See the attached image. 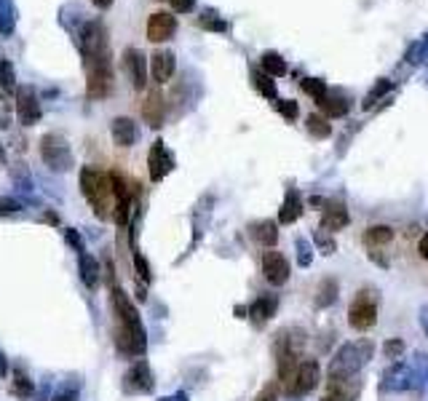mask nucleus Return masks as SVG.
Instances as JSON below:
<instances>
[{"label":"nucleus","instance_id":"45","mask_svg":"<svg viewBox=\"0 0 428 401\" xmlns=\"http://www.w3.org/2000/svg\"><path fill=\"white\" fill-rule=\"evenodd\" d=\"M54 401H78V393L75 391H62V393H56Z\"/></svg>","mask_w":428,"mask_h":401},{"label":"nucleus","instance_id":"2","mask_svg":"<svg viewBox=\"0 0 428 401\" xmlns=\"http://www.w3.org/2000/svg\"><path fill=\"white\" fill-rule=\"evenodd\" d=\"M81 193L86 195V201L91 204L94 214L100 220H107L110 209L116 206V198H113V188H110V174H102L91 166L81 169Z\"/></svg>","mask_w":428,"mask_h":401},{"label":"nucleus","instance_id":"5","mask_svg":"<svg viewBox=\"0 0 428 401\" xmlns=\"http://www.w3.org/2000/svg\"><path fill=\"white\" fill-rule=\"evenodd\" d=\"M40 158L56 174L68 172L70 166H72V150H70V145L59 134H46L40 140Z\"/></svg>","mask_w":428,"mask_h":401},{"label":"nucleus","instance_id":"42","mask_svg":"<svg viewBox=\"0 0 428 401\" xmlns=\"http://www.w3.org/2000/svg\"><path fill=\"white\" fill-rule=\"evenodd\" d=\"M22 209V204H19L17 198H0V217H6V214H17Z\"/></svg>","mask_w":428,"mask_h":401},{"label":"nucleus","instance_id":"14","mask_svg":"<svg viewBox=\"0 0 428 401\" xmlns=\"http://www.w3.org/2000/svg\"><path fill=\"white\" fill-rule=\"evenodd\" d=\"M177 33V19L169 11H155L148 19V40L153 43H166L171 35Z\"/></svg>","mask_w":428,"mask_h":401},{"label":"nucleus","instance_id":"13","mask_svg":"<svg viewBox=\"0 0 428 401\" xmlns=\"http://www.w3.org/2000/svg\"><path fill=\"white\" fill-rule=\"evenodd\" d=\"M123 70H126L132 86L137 91L148 86V62H145V54L139 49H126L123 51Z\"/></svg>","mask_w":428,"mask_h":401},{"label":"nucleus","instance_id":"8","mask_svg":"<svg viewBox=\"0 0 428 401\" xmlns=\"http://www.w3.org/2000/svg\"><path fill=\"white\" fill-rule=\"evenodd\" d=\"M322 380V369H319V361L316 359H306V361H300L297 364V372H294V380L290 383V391L292 396H306L310 393L316 385Z\"/></svg>","mask_w":428,"mask_h":401},{"label":"nucleus","instance_id":"4","mask_svg":"<svg viewBox=\"0 0 428 401\" xmlns=\"http://www.w3.org/2000/svg\"><path fill=\"white\" fill-rule=\"evenodd\" d=\"M377 305H380V297L372 289H361L348 308V324L359 332L370 329L377 321Z\"/></svg>","mask_w":428,"mask_h":401},{"label":"nucleus","instance_id":"11","mask_svg":"<svg viewBox=\"0 0 428 401\" xmlns=\"http://www.w3.org/2000/svg\"><path fill=\"white\" fill-rule=\"evenodd\" d=\"M262 276L271 286H284L290 281V262L281 252H265L262 254Z\"/></svg>","mask_w":428,"mask_h":401},{"label":"nucleus","instance_id":"44","mask_svg":"<svg viewBox=\"0 0 428 401\" xmlns=\"http://www.w3.org/2000/svg\"><path fill=\"white\" fill-rule=\"evenodd\" d=\"M65 238H68V244H70V246H75V249H78V252H86V246H84V238H81V236H78V230H72V227H70L68 233H65Z\"/></svg>","mask_w":428,"mask_h":401},{"label":"nucleus","instance_id":"39","mask_svg":"<svg viewBox=\"0 0 428 401\" xmlns=\"http://www.w3.org/2000/svg\"><path fill=\"white\" fill-rule=\"evenodd\" d=\"M313 262V252H310V244L306 238H297V265L300 268H308Z\"/></svg>","mask_w":428,"mask_h":401},{"label":"nucleus","instance_id":"51","mask_svg":"<svg viewBox=\"0 0 428 401\" xmlns=\"http://www.w3.org/2000/svg\"><path fill=\"white\" fill-rule=\"evenodd\" d=\"M161 401H188V396H185V393H174V396H166V399H161Z\"/></svg>","mask_w":428,"mask_h":401},{"label":"nucleus","instance_id":"10","mask_svg":"<svg viewBox=\"0 0 428 401\" xmlns=\"http://www.w3.org/2000/svg\"><path fill=\"white\" fill-rule=\"evenodd\" d=\"M17 115L22 126H35L40 121L43 110H40V102H38V94H35L33 86L17 88Z\"/></svg>","mask_w":428,"mask_h":401},{"label":"nucleus","instance_id":"30","mask_svg":"<svg viewBox=\"0 0 428 401\" xmlns=\"http://www.w3.org/2000/svg\"><path fill=\"white\" fill-rule=\"evenodd\" d=\"M11 393L19 396V399H27V396H33V380L24 375V369L17 366L14 369V385H11Z\"/></svg>","mask_w":428,"mask_h":401},{"label":"nucleus","instance_id":"50","mask_svg":"<svg viewBox=\"0 0 428 401\" xmlns=\"http://www.w3.org/2000/svg\"><path fill=\"white\" fill-rule=\"evenodd\" d=\"M8 375V361H6V356L0 353V377H6Z\"/></svg>","mask_w":428,"mask_h":401},{"label":"nucleus","instance_id":"1","mask_svg":"<svg viewBox=\"0 0 428 401\" xmlns=\"http://www.w3.org/2000/svg\"><path fill=\"white\" fill-rule=\"evenodd\" d=\"M372 343L370 340H356V343H345L332 364H329V380H348V377H356L364 366L370 364L372 359Z\"/></svg>","mask_w":428,"mask_h":401},{"label":"nucleus","instance_id":"36","mask_svg":"<svg viewBox=\"0 0 428 401\" xmlns=\"http://www.w3.org/2000/svg\"><path fill=\"white\" fill-rule=\"evenodd\" d=\"M198 24L204 27V30H212V33H225L228 30V24H225V19H220L214 11H206L204 17L198 19Z\"/></svg>","mask_w":428,"mask_h":401},{"label":"nucleus","instance_id":"48","mask_svg":"<svg viewBox=\"0 0 428 401\" xmlns=\"http://www.w3.org/2000/svg\"><path fill=\"white\" fill-rule=\"evenodd\" d=\"M257 401H276V388H265V391L257 396Z\"/></svg>","mask_w":428,"mask_h":401},{"label":"nucleus","instance_id":"12","mask_svg":"<svg viewBox=\"0 0 428 401\" xmlns=\"http://www.w3.org/2000/svg\"><path fill=\"white\" fill-rule=\"evenodd\" d=\"M148 169H150V179L153 182H161L174 169V156L169 153V147H166L164 140L153 142V147L148 153Z\"/></svg>","mask_w":428,"mask_h":401},{"label":"nucleus","instance_id":"38","mask_svg":"<svg viewBox=\"0 0 428 401\" xmlns=\"http://www.w3.org/2000/svg\"><path fill=\"white\" fill-rule=\"evenodd\" d=\"M402 353H404V340H399V337H394V340H386V345H383V356H386V359L396 361Z\"/></svg>","mask_w":428,"mask_h":401},{"label":"nucleus","instance_id":"29","mask_svg":"<svg viewBox=\"0 0 428 401\" xmlns=\"http://www.w3.org/2000/svg\"><path fill=\"white\" fill-rule=\"evenodd\" d=\"M335 300H338V281L324 279L319 284V292H316V305L319 308H329V305H335Z\"/></svg>","mask_w":428,"mask_h":401},{"label":"nucleus","instance_id":"52","mask_svg":"<svg viewBox=\"0 0 428 401\" xmlns=\"http://www.w3.org/2000/svg\"><path fill=\"white\" fill-rule=\"evenodd\" d=\"M0 129H8V115H0Z\"/></svg>","mask_w":428,"mask_h":401},{"label":"nucleus","instance_id":"6","mask_svg":"<svg viewBox=\"0 0 428 401\" xmlns=\"http://www.w3.org/2000/svg\"><path fill=\"white\" fill-rule=\"evenodd\" d=\"M116 345H118L120 353L126 356H142L145 348H148V334H145V327L142 324H120L116 329Z\"/></svg>","mask_w":428,"mask_h":401},{"label":"nucleus","instance_id":"3","mask_svg":"<svg viewBox=\"0 0 428 401\" xmlns=\"http://www.w3.org/2000/svg\"><path fill=\"white\" fill-rule=\"evenodd\" d=\"M78 46H81V54L86 56L88 67H91V65L110 62V54H107V33H104L102 22H84V27L78 30Z\"/></svg>","mask_w":428,"mask_h":401},{"label":"nucleus","instance_id":"16","mask_svg":"<svg viewBox=\"0 0 428 401\" xmlns=\"http://www.w3.org/2000/svg\"><path fill=\"white\" fill-rule=\"evenodd\" d=\"M142 118L148 126H164V118H166V99H164V94L161 91H150L148 97H145V102H142Z\"/></svg>","mask_w":428,"mask_h":401},{"label":"nucleus","instance_id":"46","mask_svg":"<svg viewBox=\"0 0 428 401\" xmlns=\"http://www.w3.org/2000/svg\"><path fill=\"white\" fill-rule=\"evenodd\" d=\"M418 252H420L423 260H428V230L423 233V238H420V244H418Z\"/></svg>","mask_w":428,"mask_h":401},{"label":"nucleus","instance_id":"49","mask_svg":"<svg viewBox=\"0 0 428 401\" xmlns=\"http://www.w3.org/2000/svg\"><path fill=\"white\" fill-rule=\"evenodd\" d=\"M91 3H94V6L100 8V11H107V8L113 6V0H91Z\"/></svg>","mask_w":428,"mask_h":401},{"label":"nucleus","instance_id":"34","mask_svg":"<svg viewBox=\"0 0 428 401\" xmlns=\"http://www.w3.org/2000/svg\"><path fill=\"white\" fill-rule=\"evenodd\" d=\"M415 372H418V388H426L428 391V353H415Z\"/></svg>","mask_w":428,"mask_h":401},{"label":"nucleus","instance_id":"40","mask_svg":"<svg viewBox=\"0 0 428 401\" xmlns=\"http://www.w3.org/2000/svg\"><path fill=\"white\" fill-rule=\"evenodd\" d=\"M276 107H278V113H281L287 121H294V118H297V113H300V110H297V102H292V99H278Z\"/></svg>","mask_w":428,"mask_h":401},{"label":"nucleus","instance_id":"31","mask_svg":"<svg viewBox=\"0 0 428 401\" xmlns=\"http://www.w3.org/2000/svg\"><path fill=\"white\" fill-rule=\"evenodd\" d=\"M252 81H255V88L265 99H276V83L271 75H265L262 70H252Z\"/></svg>","mask_w":428,"mask_h":401},{"label":"nucleus","instance_id":"22","mask_svg":"<svg viewBox=\"0 0 428 401\" xmlns=\"http://www.w3.org/2000/svg\"><path fill=\"white\" fill-rule=\"evenodd\" d=\"M249 233H252V238H255L257 244L268 246V249L278 241V225H276L274 220H260V222L249 227Z\"/></svg>","mask_w":428,"mask_h":401},{"label":"nucleus","instance_id":"35","mask_svg":"<svg viewBox=\"0 0 428 401\" xmlns=\"http://www.w3.org/2000/svg\"><path fill=\"white\" fill-rule=\"evenodd\" d=\"M313 244L319 246V252L322 254H332L338 246H335V238H329V230H324V227H319L316 233H313Z\"/></svg>","mask_w":428,"mask_h":401},{"label":"nucleus","instance_id":"37","mask_svg":"<svg viewBox=\"0 0 428 401\" xmlns=\"http://www.w3.org/2000/svg\"><path fill=\"white\" fill-rule=\"evenodd\" d=\"M386 91H391V83H388V81H380V83H377V86L372 88V91H370L367 97H364V102H361V107H364V110H370V107L375 105V99H380V97H383Z\"/></svg>","mask_w":428,"mask_h":401},{"label":"nucleus","instance_id":"18","mask_svg":"<svg viewBox=\"0 0 428 401\" xmlns=\"http://www.w3.org/2000/svg\"><path fill=\"white\" fill-rule=\"evenodd\" d=\"M110 134H113L116 145H120V147H132V145L139 140V126L132 121V118L120 115V118H116V121L110 123Z\"/></svg>","mask_w":428,"mask_h":401},{"label":"nucleus","instance_id":"9","mask_svg":"<svg viewBox=\"0 0 428 401\" xmlns=\"http://www.w3.org/2000/svg\"><path fill=\"white\" fill-rule=\"evenodd\" d=\"M383 391H410V388H418V372L412 364H394L386 375H383V383H380Z\"/></svg>","mask_w":428,"mask_h":401},{"label":"nucleus","instance_id":"43","mask_svg":"<svg viewBox=\"0 0 428 401\" xmlns=\"http://www.w3.org/2000/svg\"><path fill=\"white\" fill-rule=\"evenodd\" d=\"M169 6L177 11V14H188V11H193L196 0H169Z\"/></svg>","mask_w":428,"mask_h":401},{"label":"nucleus","instance_id":"26","mask_svg":"<svg viewBox=\"0 0 428 401\" xmlns=\"http://www.w3.org/2000/svg\"><path fill=\"white\" fill-rule=\"evenodd\" d=\"M394 241V227L388 225H372L364 233V244L367 246H386Z\"/></svg>","mask_w":428,"mask_h":401},{"label":"nucleus","instance_id":"19","mask_svg":"<svg viewBox=\"0 0 428 401\" xmlns=\"http://www.w3.org/2000/svg\"><path fill=\"white\" fill-rule=\"evenodd\" d=\"M348 209L342 206L340 201H324V217H322V227L335 233V230H342L348 225Z\"/></svg>","mask_w":428,"mask_h":401},{"label":"nucleus","instance_id":"41","mask_svg":"<svg viewBox=\"0 0 428 401\" xmlns=\"http://www.w3.org/2000/svg\"><path fill=\"white\" fill-rule=\"evenodd\" d=\"M134 265H137L139 279H142V281H145V284H148V281H150V265H148V260H145V257L139 254L137 249H134Z\"/></svg>","mask_w":428,"mask_h":401},{"label":"nucleus","instance_id":"24","mask_svg":"<svg viewBox=\"0 0 428 401\" xmlns=\"http://www.w3.org/2000/svg\"><path fill=\"white\" fill-rule=\"evenodd\" d=\"M17 30V8L14 0H0V35H14Z\"/></svg>","mask_w":428,"mask_h":401},{"label":"nucleus","instance_id":"27","mask_svg":"<svg viewBox=\"0 0 428 401\" xmlns=\"http://www.w3.org/2000/svg\"><path fill=\"white\" fill-rule=\"evenodd\" d=\"M260 65H262V72L265 75H271V78H281V75H287V62L278 56L276 51H265L262 54V59H260Z\"/></svg>","mask_w":428,"mask_h":401},{"label":"nucleus","instance_id":"54","mask_svg":"<svg viewBox=\"0 0 428 401\" xmlns=\"http://www.w3.org/2000/svg\"><path fill=\"white\" fill-rule=\"evenodd\" d=\"M3 158H6V150H3V145H0V161H3Z\"/></svg>","mask_w":428,"mask_h":401},{"label":"nucleus","instance_id":"33","mask_svg":"<svg viewBox=\"0 0 428 401\" xmlns=\"http://www.w3.org/2000/svg\"><path fill=\"white\" fill-rule=\"evenodd\" d=\"M308 131L316 137V140H326L332 134V126L326 123V118L322 115H308Z\"/></svg>","mask_w":428,"mask_h":401},{"label":"nucleus","instance_id":"17","mask_svg":"<svg viewBox=\"0 0 428 401\" xmlns=\"http://www.w3.org/2000/svg\"><path fill=\"white\" fill-rule=\"evenodd\" d=\"M174 67H177V62H174L171 51H155L150 56V75H153V81L158 86L169 83L171 75H174Z\"/></svg>","mask_w":428,"mask_h":401},{"label":"nucleus","instance_id":"47","mask_svg":"<svg viewBox=\"0 0 428 401\" xmlns=\"http://www.w3.org/2000/svg\"><path fill=\"white\" fill-rule=\"evenodd\" d=\"M418 318H420V327H423V332H426V337H428V305H423V308H420Z\"/></svg>","mask_w":428,"mask_h":401},{"label":"nucleus","instance_id":"25","mask_svg":"<svg viewBox=\"0 0 428 401\" xmlns=\"http://www.w3.org/2000/svg\"><path fill=\"white\" fill-rule=\"evenodd\" d=\"M0 97H17V72L8 59L0 62Z\"/></svg>","mask_w":428,"mask_h":401},{"label":"nucleus","instance_id":"7","mask_svg":"<svg viewBox=\"0 0 428 401\" xmlns=\"http://www.w3.org/2000/svg\"><path fill=\"white\" fill-rule=\"evenodd\" d=\"M113 88L116 86H113V67H110V62L88 67V81H86L88 99H107L113 94Z\"/></svg>","mask_w":428,"mask_h":401},{"label":"nucleus","instance_id":"28","mask_svg":"<svg viewBox=\"0 0 428 401\" xmlns=\"http://www.w3.org/2000/svg\"><path fill=\"white\" fill-rule=\"evenodd\" d=\"M319 107L324 110L329 118H342V115L348 113V102L342 99L340 94H326L324 99L319 102Z\"/></svg>","mask_w":428,"mask_h":401},{"label":"nucleus","instance_id":"15","mask_svg":"<svg viewBox=\"0 0 428 401\" xmlns=\"http://www.w3.org/2000/svg\"><path fill=\"white\" fill-rule=\"evenodd\" d=\"M153 375H150V366L148 361H137L126 375H123V388L129 393H150L153 391Z\"/></svg>","mask_w":428,"mask_h":401},{"label":"nucleus","instance_id":"20","mask_svg":"<svg viewBox=\"0 0 428 401\" xmlns=\"http://www.w3.org/2000/svg\"><path fill=\"white\" fill-rule=\"evenodd\" d=\"M300 214H303V201H300V193L292 188V190H287V198H284V204L278 209V222L292 225V222L300 220Z\"/></svg>","mask_w":428,"mask_h":401},{"label":"nucleus","instance_id":"32","mask_svg":"<svg viewBox=\"0 0 428 401\" xmlns=\"http://www.w3.org/2000/svg\"><path fill=\"white\" fill-rule=\"evenodd\" d=\"M303 91H306L308 97H313V102H322L326 94H329V88H326V83L322 78H306V81H303Z\"/></svg>","mask_w":428,"mask_h":401},{"label":"nucleus","instance_id":"21","mask_svg":"<svg viewBox=\"0 0 428 401\" xmlns=\"http://www.w3.org/2000/svg\"><path fill=\"white\" fill-rule=\"evenodd\" d=\"M276 308H278V300L271 295H265V297H257L255 302L249 305L246 313H249V318H252L255 324H265V321L276 313Z\"/></svg>","mask_w":428,"mask_h":401},{"label":"nucleus","instance_id":"53","mask_svg":"<svg viewBox=\"0 0 428 401\" xmlns=\"http://www.w3.org/2000/svg\"><path fill=\"white\" fill-rule=\"evenodd\" d=\"M322 401H342V399H338V396H326V399H322Z\"/></svg>","mask_w":428,"mask_h":401},{"label":"nucleus","instance_id":"23","mask_svg":"<svg viewBox=\"0 0 428 401\" xmlns=\"http://www.w3.org/2000/svg\"><path fill=\"white\" fill-rule=\"evenodd\" d=\"M78 270H81V279H84L86 286H97L100 284V276H102V270H100V262L94 260L91 254H86V252H81L78 254Z\"/></svg>","mask_w":428,"mask_h":401}]
</instances>
